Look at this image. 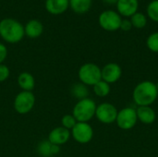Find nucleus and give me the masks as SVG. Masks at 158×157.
<instances>
[{"mask_svg":"<svg viewBox=\"0 0 158 157\" xmlns=\"http://www.w3.org/2000/svg\"><path fill=\"white\" fill-rule=\"evenodd\" d=\"M102 80L108 84L117 82L122 76V68L117 63H108L101 68Z\"/></svg>","mask_w":158,"mask_h":157,"instance_id":"9d476101","label":"nucleus"},{"mask_svg":"<svg viewBox=\"0 0 158 157\" xmlns=\"http://www.w3.org/2000/svg\"><path fill=\"white\" fill-rule=\"evenodd\" d=\"M118 110L111 103H102L96 106L95 118L103 124H112L116 122Z\"/></svg>","mask_w":158,"mask_h":157,"instance_id":"1a4fd4ad","label":"nucleus"},{"mask_svg":"<svg viewBox=\"0 0 158 157\" xmlns=\"http://www.w3.org/2000/svg\"><path fill=\"white\" fill-rule=\"evenodd\" d=\"M96 104L91 98L79 100L73 107L72 115L77 122H88L95 117Z\"/></svg>","mask_w":158,"mask_h":157,"instance_id":"7ed1b4c3","label":"nucleus"},{"mask_svg":"<svg viewBox=\"0 0 158 157\" xmlns=\"http://www.w3.org/2000/svg\"><path fill=\"white\" fill-rule=\"evenodd\" d=\"M35 101L36 99L32 92L21 91L14 99V109L19 115H26L31 111Z\"/></svg>","mask_w":158,"mask_h":157,"instance_id":"39448f33","label":"nucleus"},{"mask_svg":"<svg viewBox=\"0 0 158 157\" xmlns=\"http://www.w3.org/2000/svg\"><path fill=\"white\" fill-rule=\"evenodd\" d=\"M18 84L22 91L31 92L35 87V79L30 72H21L18 76Z\"/></svg>","mask_w":158,"mask_h":157,"instance_id":"f3484780","label":"nucleus"},{"mask_svg":"<svg viewBox=\"0 0 158 157\" xmlns=\"http://www.w3.org/2000/svg\"><path fill=\"white\" fill-rule=\"evenodd\" d=\"M37 152L42 157H52L60 152V146L52 144L48 140H44L39 143Z\"/></svg>","mask_w":158,"mask_h":157,"instance_id":"dca6fc26","label":"nucleus"},{"mask_svg":"<svg viewBox=\"0 0 158 157\" xmlns=\"http://www.w3.org/2000/svg\"><path fill=\"white\" fill-rule=\"evenodd\" d=\"M146 45L150 51L158 53V31L153 32L148 36L146 40Z\"/></svg>","mask_w":158,"mask_h":157,"instance_id":"5701e85b","label":"nucleus"},{"mask_svg":"<svg viewBox=\"0 0 158 157\" xmlns=\"http://www.w3.org/2000/svg\"><path fill=\"white\" fill-rule=\"evenodd\" d=\"M72 138L81 144L89 143L94 137L93 127L88 122H77V124L70 130Z\"/></svg>","mask_w":158,"mask_h":157,"instance_id":"6e6552de","label":"nucleus"},{"mask_svg":"<svg viewBox=\"0 0 158 157\" xmlns=\"http://www.w3.org/2000/svg\"><path fill=\"white\" fill-rule=\"evenodd\" d=\"M45 9L52 15H60L67 11L69 0H45Z\"/></svg>","mask_w":158,"mask_h":157,"instance_id":"ddd939ff","label":"nucleus"},{"mask_svg":"<svg viewBox=\"0 0 158 157\" xmlns=\"http://www.w3.org/2000/svg\"><path fill=\"white\" fill-rule=\"evenodd\" d=\"M61 124H62V127H64L65 129L71 130L73 127L77 124V120L73 117L72 114L71 115L68 114V115L63 116V118H61Z\"/></svg>","mask_w":158,"mask_h":157,"instance_id":"b1692460","label":"nucleus"},{"mask_svg":"<svg viewBox=\"0 0 158 157\" xmlns=\"http://www.w3.org/2000/svg\"><path fill=\"white\" fill-rule=\"evenodd\" d=\"M138 118L136 109L133 107H125L118 112L116 123L118 127L123 130L133 129L137 124Z\"/></svg>","mask_w":158,"mask_h":157,"instance_id":"0eeeda50","label":"nucleus"},{"mask_svg":"<svg viewBox=\"0 0 158 157\" xmlns=\"http://www.w3.org/2000/svg\"><path fill=\"white\" fill-rule=\"evenodd\" d=\"M10 70L7 66L4 64H0V82L6 81L9 78Z\"/></svg>","mask_w":158,"mask_h":157,"instance_id":"393cba45","label":"nucleus"},{"mask_svg":"<svg viewBox=\"0 0 158 157\" xmlns=\"http://www.w3.org/2000/svg\"><path fill=\"white\" fill-rule=\"evenodd\" d=\"M70 93H71L72 96H74L75 98H77L79 100L88 98V96H89L88 86H86L85 84H83L81 82L73 84L70 89Z\"/></svg>","mask_w":158,"mask_h":157,"instance_id":"6ab92c4d","label":"nucleus"},{"mask_svg":"<svg viewBox=\"0 0 158 157\" xmlns=\"http://www.w3.org/2000/svg\"><path fill=\"white\" fill-rule=\"evenodd\" d=\"M93 0H69V6L77 14L87 13L92 6Z\"/></svg>","mask_w":158,"mask_h":157,"instance_id":"a211bd4d","label":"nucleus"},{"mask_svg":"<svg viewBox=\"0 0 158 157\" xmlns=\"http://www.w3.org/2000/svg\"><path fill=\"white\" fill-rule=\"evenodd\" d=\"M104 2L108 5H115V4H117L118 0H104Z\"/></svg>","mask_w":158,"mask_h":157,"instance_id":"cd10ccee","label":"nucleus"},{"mask_svg":"<svg viewBox=\"0 0 158 157\" xmlns=\"http://www.w3.org/2000/svg\"><path fill=\"white\" fill-rule=\"evenodd\" d=\"M43 31H44V26L42 22L37 19H31L24 26L25 35L31 39L40 37Z\"/></svg>","mask_w":158,"mask_h":157,"instance_id":"2eb2a0df","label":"nucleus"},{"mask_svg":"<svg viewBox=\"0 0 158 157\" xmlns=\"http://www.w3.org/2000/svg\"><path fill=\"white\" fill-rule=\"evenodd\" d=\"M147 15L155 22H158V0L151 1L147 6Z\"/></svg>","mask_w":158,"mask_h":157,"instance_id":"4be33fe9","label":"nucleus"},{"mask_svg":"<svg viewBox=\"0 0 158 157\" xmlns=\"http://www.w3.org/2000/svg\"><path fill=\"white\" fill-rule=\"evenodd\" d=\"M7 56V48L6 46L0 43V64H3V62L6 59Z\"/></svg>","mask_w":158,"mask_h":157,"instance_id":"bb28decb","label":"nucleus"},{"mask_svg":"<svg viewBox=\"0 0 158 157\" xmlns=\"http://www.w3.org/2000/svg\"><path fill=\"white\" fill-rule=\"evenodd\" d=\"M94 93L98 97H106L110 93V84L101 80L95 85L93 86Z\"/></svg>","mask_w":158,"mask_h":157,"instance_id":"aec40b11","label":"nucleus"},{"mask_svg":"<svg viewBox=\"0 0 158 157\" xmlns=\"http://www.w3.org/2000/svg\"><path fill=\"white\" fill-rule=\"evenodd\" d=\"M121 16L115 10H105L98 18V22L100 27L107 31H116L120 29Z\"/></svg>","mask_w":158,"mask_h":157,"instance_id":"423d86ee","label":"nucleus"},{"mask_svg":"<svg viewBox=\"0 0 158 157\" xmlns=\"http://www.w3.org/2000/svg\"><path fill=\"white\" fill-rule=\"evenodd\" d=\"M25 35L24 26L15 19L6 18L0 21V37L8 43L20 42Z\"/></svg>","mask_w":158,"mask_h":157,"instance_id":"f03ea898","label":"nucleus"},{"mask_svg":"<svg viewBox=\"0 0 158 157\" xmlns=\"http://www.w3.org/2000/svg\"><path fill=\"white\" fill-rule=\"evenodd\" d=\"M117 10L120 16L129 18L138 12L139 1L138 0H118Z\"/></svg>","mask_w":158,"mask_h":157,"instance_id":"f8f14e48","label":"nucleus"},{"mask_svg":"<svg viewBox=\"0 0 158 157\" xmlns=\"http://www.w3.org/2000/svg\"><path fill=\"white\" fill-rule=\"evenodd\" d=\"M156 89H157V92H158V81L156 83Z\"/></svg>","mask_w":158,"mask_h":157,"instance_id":"c85d7f7f","label":"nucleus"},{"mask_svg":"<svg viewBox=\"0 0 158 157\" xmlns=\"http://www.w3.org/2000/svg\"><path fill=\"white\" fill-rule=\"evenodd\" d=\"M158 97L156 83L151 81L139 82L132 92V98L137 106H151Z\"/></svg>","mask_w":158,"mask_h":157,"instance_id":"f257e3e1","label":"nucleus"},{"mask_svg":"<svg viewBox=\"0 0 158 157\" xmlns=\"http://www.w3.org/2000/svg\"><path fill=\"white\" fill-rule=\"evenodd\" d=\"M131 22L132 24V27L136 29H143L147 24V18L143 13L136 12L131 17Z\"/></svg>","mask_w":158,"mask_h":157,"instance_id":"412c9836","label":"nucleus"},{"mask_svg":"<svg viewBox=\"0 0 158 157\" xmlns=\"http://www.w3.org/2000/svg\"><path fill=\"white\" fill-rule=\"evenodd\" d=\"M80 82L86 86H94L102 80L101 68L94 63H85L78 70Z\"/></svg>","mask_w":158,"mask_h":157,"instance_id":"20e7f679","label":"nucleus"},{"mask_svg":"<svg viewBox=\"0 0 158 157\" xmlns=\"http://www.w3.org/2000/svg\"><path fill=\"white\" fill-rule=\"evenodd\" d=\"M132 29V24L131 22V19H124L121 20L120 23V30L124 31H129Z\"/></svg>","mask_w":158,"mask_h":157,"instance_id":"a878e982","label":"nucleus"},{"mask_svg":"<svg viewBox=\"0 0 158 157\" xmlns=\"http://www.w3.org/2000/svg\"><path fill=\"white\" fill-rule=\"evenodd\" d=\"M70 136H71L70 130H69L61 126V127H56V128L53 129L49 132L47 140L52 144L61 146L69 142Z\"/></svg>","mask_w":158,"mask_h":157,"instance_id":"9b49d317","label":"nucleus"},{"mask_svg":"<svg viewBox=\"0 0 158 157\" xmlns=\"http://www.w3.org/2000/svg\"><path fill=\"white\" fill-rule=\"evenodd\" d=\"M136 114L138 121L145 125L154 123L156 118V114L151 106H137Z\"/></svg>","mask_w":158,"mask_h":157,"instance_id":"4468645a","label":"nucleus"}]
</instances>
